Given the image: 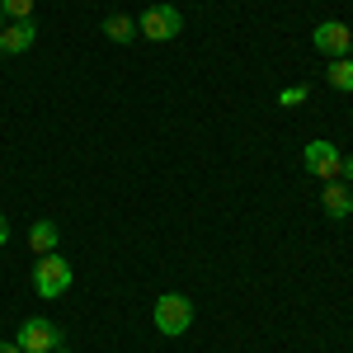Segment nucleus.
Instances as JSON below:
<instances>
[{"mask_svg":"<svg viewBox=\"0 0 353 353\" xmlns=\"http://www.w3.org/2000/svg\"><path fill=\"white\" fill-rule=\"evenodd\" d=\"M104 38H109V43H132L137 38V19H128V14H109V19H104Z\"/></svg>","mask_w":353,"mask_h":353,"instance_id":"obj_10","label":"nucleus"},{"mask_svg":"<svg viewBox=\"0 0 353 353\" xmlns=\"http://www.w3.org/2000/svg\"><path fill=\"white\" fill-rule=\"evenodd\" d=\"M349 61H353V48H349Z\"/></svg>","mask_w":353,"mask_h":353,"instance_id":"obj_18","label":"nucleus"},{"mask_svg":"<svg viewBox=\"0 0 353 353\" xmlns=\"http://www.w3.org/2000/svg\"><path fill=\"white\" fill-rule=\"evenodd\" d=\"M0 353H24V349H19V344H5V339H0Z\"/></svg>","mask_w":353,"mask_h":353,"instance_id":"obj_15","label":"nucleus"},{"mask_svg":"<svg viewBox=\"0 0 353 353\" xmlns=\"http://www.w3.org/2000/svg\"><path fill=\"white\" fill-rule=\"evenodd\" d=\"M179 28H184V14H179L174 5H151V10L137 19V33H141L146 43H170V38H179Z\"/></svg>","mask_w":353,"mask_h":353,"instance_id":"obj_3","label":"nucleus"},{"mask_svg":"<svg viewBox=\"0 0 353 353\" xmlns=\"http://www.w3.org/2000/svg\"><path fill=\"white\" fill-rule=\"evenodd\" d=\"M5 241H10V221L0 217V245H5Z\"/></svg>","mask_w":353,"mask_h":353,"instance_id":"obj_14","label":"nucleus"},{"mask_svg":"<svg viewBox=\"0 0 353 353\" xmlns=\"http://www.w3.org/2000/svg\"><path fill=\"white\" fill-rule=\"evenodd\" d=\"M301 165L316 174V179H339V165H344V156H339V146L334 141H306L301 146Z\"/></svg>","mask_w":353,"mask_h":353,"instance_id":"obj_5","label":"nucleus"},{"mask_svg":"<svg viewBox=\"0 0 353 353\" xmlns=\"http://www.w3.org/2000/svg\"><path fill=\"white\" fill-rule=\"evenodd\" d=\"M33 38H38V24H33V19H14V24L0 28V52L19 57V52L33 48Z\"/></svg>","mask_w":353,"mask_h":353,"instance_id":"obj_7","label":"nucleus"},{"mask_svg":"<svg viewBox=\"0 0 353 353\" xmlns=\"http://www.w3.org/2000/svg\"><path fill=\"white\" fill-rule=\"evenodd\" d=\"M325 81L334 85V90L349 94V90H353V61H349V57H334V61L325 66Z\"/></svg>","mask_w":353,"mask_h":353,"instance_id":"obj_11","label":"nucleus"},{"mask_svg":"<svg viewBox=\"0 0 353 353\" xmlns=\"http://www.w3.org/2000/svg\"><path fill=\"white\" fill-rule=\"evenodd\" d=\"M151 321H156V330L161 334H184V330L193 325V301L184 297V292H161L156 297V306H151Z\"/></svg>","mask_w":353,"mask_h":353,"instance_id":"obj_2","label":"nucleus"},{"mask_svg":"<svg viewBox=\"0 0 353 353\" xmlns=\"http://www.w3.org/2000/svg\"><path fill=\"white\" fill-rule=\"evenodd\" d=\"M0 14L14 24V19H33V0H0Z\"/></svg>","mask_w":353,"mask_h":353,"instance_id":"obj_12","label":"nucleus"},{"mask_svg":"<svg viewBox=\"0 0 353 353\" xmlns=\"http://www.w3.org/2000/svg\"><path fill=\"white\" fill-rule=\"evenodd\" d=\"M71 283H76V273H71V264H66V254H38V264H33V288H38V297H66L71 292Z\"/></svg>","mask_w":353,"mask_h":353,"instance_id":"obj_1","label":"nucleus"},{"mask_svg":"<svg viewBox=\"0 0 353 353\" xmlns=\"http://www.w3.org/2000/svg\"><path fill=\"white\" fill-rule=\"evenodd\" d=\"M52 353H66V349H52Z\"/></svg>","mask_w":353,"mask_h":353,"instance_id":"obj_19","label":"nucleus"},{"mask_svg":"<svg viewBox=\"0 0 353 353\" xmlns=\"http://www.w3.org/2000/svg\"><path fill=\"white\" fill-rule=\"evenodd\" d=\"M57 241H61L57 221H33V226H28V245H33V254H52Z\"/></svg>","mask_w":353,"mask_h":353,"instance_id":"obj_9","label":"nucleus"},{"mask_svg":"<svg viewBox=\"0 0 353 353\" xmlns=\"http://www.w3.org/2000/svg\"><path fill=\"white\" fill-rule=\"evenodd\" d=\"M278 104H283V109H297V104H306V85H288V90L278 94Z\"/></svg>","mask_w":353,"mask_h":353,"instance_id":"obj_13","label":"nucleus"},{"mask_svg":"<svg viewBox=\"0 0 353 353\" xmlns=\"http://www.w3.org/2000/svg\"><path fill=\"white\" fill-rule=\"evenodd\" d=\"M311 43H316V52H325L330 61H334V57H349V48H353V28H349V24H339V19H325V24H316Z\"/></svg>","mask_w":353,"mask_h":353,"instance_id":"obj_6","label":"nucleus"},{"mask_svg":"<svg viewBox=\"0 0 353 353\" xmlns=\"http://www.w3.org/2000/svg\"><path fill=\"white\" fill-rule=\"evenodd\" d=\"M339 174H349V179H353V161H344V165H339Z\"/></svg>","mask_w":353,"mask_h":353,"instance_id":"obj_16","label":"nucleus"},{"mask_svg":"<svg viewBox=\"0 0 353 353\" xmlns=\"http://www.w3.org/2000/svg\"><path fill=\"white\" fill-rule=\"evenodd\" d=\"M0 28H5V14H0Z\"/></svg>","mask_w":353,"mask_h":353,"instance_id":"obj_17","label":"nucleus"},{"mask_svg":"<svg viewBox=\"0 0 353 353\" xmlns=\"http://www.w3.org/2000/svg\"><path fill=\"white\" fill-rule=\"evenodd\" d=\"M14 344L24 353H52V349H61V330L48 316H28L24 325H19V334H14Z\"/></svg>","mask_w":353,"mask_h":353,"instance_id":"obj_4","label":"nucleus"},{"mask_svg":"<svg viewBox=\"0 0 353 353\" xmlns=\"http://www.w3.org/2000/svg\"><path fill=\"white\" fill-rule=\"evenodd\" d=\"M321 208H325V217L344 221V217L353 212V193H349V184H339V179H330V184H325V193H321Z\"/></svg>","mask_w":353,"mask_h":353,"instance_id":"obj_8","label":"nucleus"}]
</instances>
